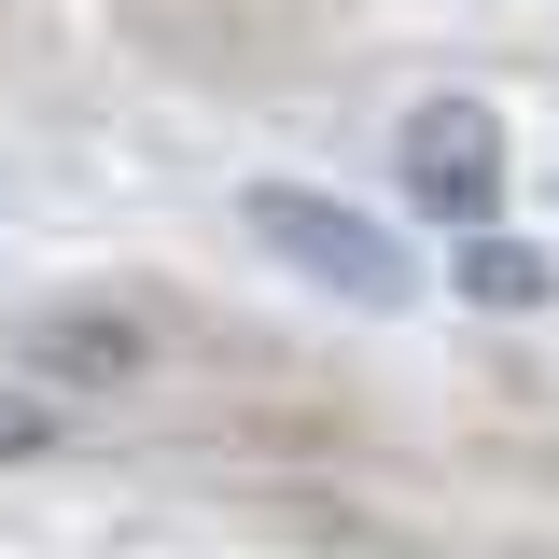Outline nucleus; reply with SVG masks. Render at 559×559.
<instances>
[{"label": "nucleus", "mask_w": 559, "mask_h": 559, "mask_svg": "<svg viewBox=\"0 0 559 559\" xmlns=\"http://www.w3.org/2000/svg\"><path fill=\"white\" fill-rule=\"evenodd\" d=\"M238 224H252L294 280H322L336 308H378V322H392V308H419L406 238H378V224H364L349 197H322V182H252V197H238Z\"/></svg>", "instance_id": "nucleus-1"}, {"label": "nucleus", "mask_w": 559, "mask_h": 559, "mask_svg": "<svg viewBox=\"0 0 559 559\" xmlns=\"http://www.w3.org/2000/svg\"><path fill=\"white\" fill-rule=\"evenodd\" d=\"M406 197L433 224H462V238L503 224V127H489L476 98H419L406 112Z\"/></svg>", "instance_id": "nucleus-2"}, {"label": "nucleus", "mask_w": 559, "mask_h": 559, "mask_svg": "<svg viewBox=\"0 0 559 559\" xmlns=\"http://www.w3.org/2000/svg\"><path fill=\"white\" fill-rule=\"evenodd\" d=\"M462 294L503 308V322H532V308H559V266L532 252V238H503V224H489V238H462Z\"/></svg>", "instance_id": "nucleus-3"}, {"label": "nucleus", "mask_w": 559, "mask_h": 559, "mask_svg": "<svg viewBox=\"0 0 559 559\" xmlns=\"http://www.w3.org/2000/svg\"><path fill=\"white\" fill-rule=\"evenodd\" d=\"M43 364H57V378H127L140 336H127V322H98V308H70L57 336H43Z\"/></svg>", "instance_id": "nucleus-4"}, {"label": "nucleus", "mask_w": 559, "mask_h": 559, "mask_svg": "<svg viewBox=\"0 0 559 559\" xmlns=\"http://www.w3.org/2000/svg\"><path fill=\"white\" fill-rule=\"evenodd\" d=\"M28 448H57V406L43 392H0V462H28Z\"/></svg>", "instance_id": "nucleus-5"}]
</instances>
